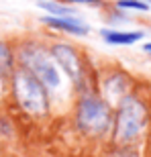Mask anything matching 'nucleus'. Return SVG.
<instances>
[{
  "mask_svg": "<svg viewBox=\"0 0 151 157\" xmlns=\"http://www.w3.org/2000/svg\"><path fill=\"white\" fill-rule=\"evenodd\" d=\"M21 59L25 63V70H29L43 84L45 90H49V92H59L61 90L64 78H61L57 61L53 59V55L49 51H45V49H41L37 45H31L23 49Z\"/></svg>",
  "mask_w": 151,
  "mask_h": 157,
  "instance_id": "1",
  "label": "nucleus"
},
{
  "mask_svg": "<svg viewBox=\"0 0 151 157\" xmlns=\"http://www.w3.org/2000/svg\"><path fill=\"white\" fill-rule=\"evenodd\" d=\"M12 84H14V96L25 110L31 114H45L49 108L47 92L29 70H18L12 78Z\"/></svg>",
  "mask_w": 151,
  "mask_h": 157,
  "instance_id": "2",
  "label": "nucleus"
},
{
  "mask_svg": "<svg viewBox=\"0 0 151 157\" xmlns=\"http://www.w3.org/2000/svg\"><path fill=\"white\" fill-rule=\"evenodd\" d=\"M147 122V112L143 102H139L133 96H127L118 104V114H116V131L114 139L118 143H131L141 135Z\"/></svg>",
  "mask_w": 151,
  "mask_h": 157,
  "instance_id": "3",
  "label": "nucleus"
},
{
  "mask_svg": "<svg viewBox=\"0 0 151 157\" xmlns=\"http://www.w3.org/2000/svg\"><path fill=\"white\" fill-rule=\"evenodd\" d=\"M110 108L96 98H84L78 108V124L88 135H104L110 128Z\"/></svg>",
  "mask_w": 151,
  "mask_h": 157,
  "instance_id": "4",
  "label": "nucleus"
},
{
  "mask_svg": "<svg viewBox=\"0 0 151 157\" xmlns=\"http://www.w3.org/2000/svg\"><path fill=\"white\" fill-rule=\"evenodd\" d=\"M51 55L53 59L57 61V65L68 74L74 84H82V61H80V55L72 49L70 45H55L51 49Z\"/></svg>",
  "mask_w": 151,
  "mask_h": 157,
  "instance_id": "5",
  "label": "nucleus"
},
{
  "mask_svg": "<svg viewBox=\"0 0 151 157\" xmlns=\"http://www.w3.org/2000/svg\"><path fill=\"white\" fill-rule=\"evenodd\" d=\"M102 92H104L106 104H121L122 100L129 96V94H127L129 92L127 76H122V74H114V76H110L108 80L104 82Z\"/></svg>",
  "mask_w": 151,
  "mask_h": 157,
  "instance_id": "6",
  "label": "nucleus"
},
{
  "mask_svg": "<svg viewBox=\"0 0 151 157\" xmlns=\"http://www.w3.org/2000/svg\"><path fill=\"white\" fill-rule=\"evenodd\" d=\"M43 23L53 27V29H59V31H65V33H72V35H86L88 33V27L82 21L74 17H45Z\"/></svg>",
  "mask_w": 151,
  "mask_h": 157,
  "instance_id": "7",
  "label": "nucleus"
},
{
  "mask_svg": "<svg viewBox=\"0 0 151 157\" xmlns=\"http://www.w3.org/2000/svg\"><path fill=\"white\" fill-rule=\"evenodd\" d=\"M106 43L110 45H133L139 39H143L141 31H102Z\"/></svg>",
  "mask_w": 151,
  "mask_h": 157,
  "instance_id": "8",
  "label": "nucleus"
},
{
  "mask_svg": "<svg viewBox=\"0 0 151 157\" xmlns=\"http://www.w3.org/2000/svg\"><path fill=\"white\" fill-rule=\"evenodd\" d=\"M41 8H45V10H49L51 14H55V17H74V8H68V6H61V4H55V2H39Z\"/></svg>",
  "mask_w": 151,
  "mask_h": 157,
  "instance_id": "9",
  "label": "nucleus"
},
{
  "mask_svg": "<svg viewBox=\"0 0 151 157\" xmlns=\"http://www.w3.org/2000/svg\"><path fill=\"white\" fill-rule=\"evenodd\" d=\"M12 67V55H10V49L6 43L0 41V74H6V71H10Z\"/></svg>",
  "mask_w": 151,
  "mask_h": 157,
  "instance_id": "10",
  "label": "nucleus"
},
{
  "mask_svg": "<svg viewBox=\"0 0 151 157\" xmlns=\"http://www.w3.org/2000/svg\"><path fill=\"white\" fill-rule=\"evenodd\" d=\"M116 6L118 8H131V10H149V6L141 0H118Z\"/></svg>",
  "mask_w": 151,
  "mask_h": 157,
  "instance_id": "11",
  "label": "nucleus"
},
{
  "mask_svg": "<svg viewBox=\"0 0 151 157\" xmlns=\"http://www.w3.org/2000/svg\"><path fill=\"white\" fill-rule=\"evenodd\" d=\"M112 157H137V155H135L133 151H116Z\"/></svg>",
  "mask_w": 151,
  "mask_h": 157,
  "instance_id": "12",
  "label": "nucleus"
},
{
  "mask_svg": "<svg viewBox=\"0 0 151 157\" xmlns=\"http://www.w3.org/2000/svg\"><path fill=\"white\" fill-rule=\"evenodd\" d=\"M68 2H78V4H98L100 0H68Z\"/></svg>",
  "mask_w": 151,
  "mask_h": 157,
  "instance_id": "13",
  "label": "nucleus"
},
{
  "mask_svg": "<svg viewBox=\"0 0 151 157\" xmlns=\"http://www.w3.org/2000/svg\"><path fill=\"white\" fill-rule=\"evenodd\" d=\"M145 51H147V53H151V43H147V45H145Z\"/></svg>",
  "mask_w": 151,
  "mask_h": 157,
  "instance_id": "14",
  "label": "nucleus"
},
{
  "mask_svg": "<svg viewBox=\"0 0 151 157\" xmlns=\"http://www.w3.org/2000/svg\"><path fill=\"white\" fill-rule=\"evenodd\" d=\"M149 2H151V0H149Z\"/></svg>",
  "mask_w": 151,
  "mask_h": 157,
  "instance_id": "15",
  "label": "nucleus"
}]
</instances>
